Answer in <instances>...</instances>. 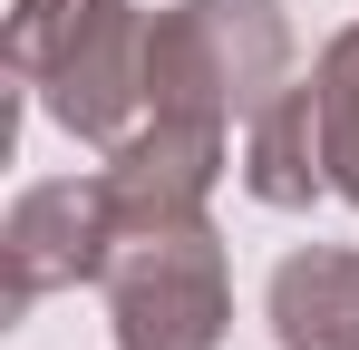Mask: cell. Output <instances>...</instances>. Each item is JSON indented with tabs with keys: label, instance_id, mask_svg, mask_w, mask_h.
<instances>
[{
	"label": "cell",
	"instance_id": "cell-7",
	"mask_svg": "<svg viewBox=\"0 0 359 350\" xmlns=\"http://www.w3.org/2000/svg\"><path fill=\"white\" fill-rule=\"evenodd\" d=\"M243 195L272 205V214H301L311 195H330V166H320V98H311V78H292L272 108L243 127Z\"/></svg>",
	"mask_w": 359,
	"mask_h": 350
},
{
	"label": "cell",
	"instance_id": "cell-5",
	"mask_svg": "<svg viewBox=\"0 0 359 350\" xmlns=\"http://www.w3.org/2000/svg\"><path fill=\"white\" fill-rule=\"evenodd\" d=\"M224 136L233 127H204V117H146L136 136L107 146V214L146 224V214H204L214 185H224Z\"/></svg>",
	"mask_w": 359,
	"mask_h": 350
},
{
	"label": "cell",
	"instance_id": "cell-1",
	"mask_svg": "<svg viewBox=\"0 0 359 350\" xmlns=\"http://www.w3.org/2000/svg\"><path fill=\"white\" fill-rule=\"evenodd\" d=\"M292 88V10L282 0H165L146 30V117L252 127Z\"/></svg>",
	"mask_w": 359,
	"mask_h": 350
},
{
	"label": "cell",
	"instance_id": "cell-3",
	"mask_svg": "<svg viewBox=\"0 0 359 350\" xmlns=\"http://www.w3.org/2000/svg\"><path fill=\"white\" fill-rule=\"evenodd\" d=\"M146 30H156V10H136V0H107L78 39H68L29 88H39V108L59 117L78 146H117L146 127Z\"/></svg>",
	"mask_w": 359,
	"mask_h": 350
},
{
	"label": "cell",
	"instance_id": "cell-2",
	"mask_svg": "<svg viewBox=\"0 0 359 350\" xmlns=\"http://www.w3.org/2000/svg\"><path fill=\"white\" fill-rule=\"evenodd\" d=\"M107 321L117 350H224L233 331V273H224V233L214 214H146L107 233Z\"/></svg>",
	"mask_w": 359,
	"mask_h": 350
},
{
	"label": "cell",
	"instance_id": "cell-4",
	"mask_svg": "<svg viewBox=\"0 0 359 350\" xmlns=\"http://www.w3.org/2000/svg\"><path fill=\"white\" fill-rule=\"evenodd\" d=\"M107 175H49V185H20V205H10V224H0V302L10 311H29V302H49L68 283H97V263H107Z\"/></svg>",
	"mask_w": 359,
	"mask_h": 350
},
{
	"label": "cell",
	"instance_id": "cell-8",
	"mask_svg": "<svg viewBox=\"0 0 359 350\" xmlns=\"http://www.w3.org/2000/svg\"><path fill=\"white\" fill-rule=\"evenodd\" d=\"M311 98H320V166H330V195L359 205V20L311 58Z\"/></svg>",
	"mask_w": 359,
	"mask_h": 350
},
{
	"label": "cell",
	"instance_id": "cell-6",
	"mask_svg": "<svg viewBox=\"0 0 359 350\" xmlns=\"http://www.w3.org/2000/svg\"><path fill=\"white\" fill-rule=\"evenodd\" d=\"M272 341L282 350H359V243H301L272 263Z\"/></svg>",
	"mask_w": 359,
	"mask_h": 350
}]
</instances>
